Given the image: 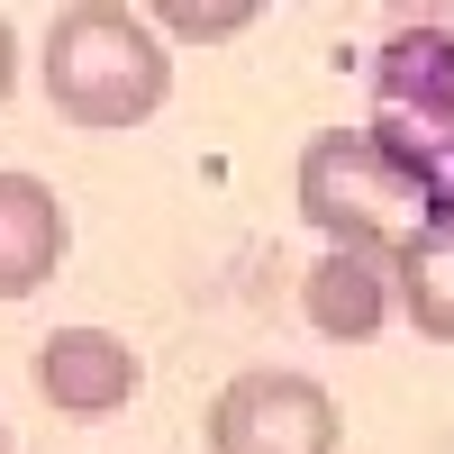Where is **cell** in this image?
I'll list each match as a JSON object with an SVG mask.
<instances>
[{
  "label": "cell",
  "instance_id": "7a4b0ae2",
  "mask_svg": "<svg viewBox=\"0 0 454 454\" xmlns=\"http://www.w3.org/2000/svg\"><path fill=\"white\" fill-rule=\"evenodd\" d=\"M300 218L318 227L327 246H372V254H400L419 227H436L427 192L409 182L382 145H372V128H318L309 145H300Z\"/></svg>",
  "mask_w": 454,
  "mask_h": 454
},
{
  "label": "cell",
  "instance_id": "277c9868",
  "mask_svg": "<svg viewBox=\"0 0 454 454\" xmlns=\"http://www.w3.org/2000/svg\"><path fill=\"white\" fill-rule=\"evenodd\" d=\"M145 391V355L109 327H55L36 346V400L64 409V419H109Z\"/></svg>",
  "mask_w": 454,
  "mask_h": 454
},
{
  "label": "cell",
  "instance_id": "8992f818",
  "mask_svg": "<svg viewBox=\"0 0 454 454\" xmlns=\"http://www.w3.org/2000/svg\"><path fill=\"white\" fill-rule=\"evenodd\" d=\"M73 254V218L36 173H0V300H27Z\"/></svg>",
  "mask_w": 454,
  "mask_h": 454
},
{
  "label": "cell",
  "instance_id": "9c48e42d",
  "mask_svg": "<svg viewBox=\"0 0 454 454\" xmlns=\"http://www.w3.org/2000/svg\"><path fill=\"white\" fill-rule=\"evenodd\" d=\"M10 91H19V36H10V10H0V109H10Z\"/></svg>",
  "mask_w": 454,
  "mask_h": 454
},
{
  "label": "cell",
  "instance_id": "ba28073f",
  "mask_svg": "<svg viewBox=\"0 0 454 454\" xmlns=\"http://www.w3.org/2000/svg\"><path fill=\"white\" fill-rule=\"evenodd\" d=\"M145 19L164 27V46H173V36H182V46H218V36H246V27H254V10H246V0H218V10L164 0V10H145Z\"/></svg>",
  "mask_w": 454,
  "mask_h": 454
},
{
  "label": "cell",
  "instance_id": "6da1fadb",
  "mask_svg": "<svg viewBox=\"0 0 454 454\" xmlns=\"http://www.w3.org/2000/svg\"><path fill=\"white\" fill-rule=\"evenodd\" d=\"M173 91V46L145 10H119V0H73V10L46 27V100L55 119L119 137L137 119H155Z\"/></svg>",
  "mask_w": 454,
  "mask_h": 454
},
{
  "label": "cell",
  "instance_id": "30bf717a",
  "mask_svg": "<svg viewBox=\"0 0 454 454\" xmlns=\"http://www.w3.org/2000/svg\"><path fill=\"white\" fill-rule=\"evenodd\" d=\"M0 454H10V427H0Z\"/></svg>",
  "mask_w": 454,
  "mask_h": 454
},
{
  "label": "cell",
  "instance_id": "5b68a950",
  "mask_svg": "<svg viewBox=\"0 0 454 454\" xmlns=\"http://www.w3.org/2000/svg\"><path fill=\"white\" fill-rule=\"evenodd\" d=\"M300 309L327 346H364V336H382V318L400 309V282H391V254L372 246H327L309 263V282H300Z\"/></svg>",
  "mask_w": 454,
  "mask_h": 454
},
{
  "label": "cell",
  "instance_id": "52a82bcc",
  "mask_svg": "<svg viewBox=\"0 0 454 454\" xmlns=\"http://www.w3.org/2000/svg\"><path fill=\"white\" fill-rule=\"evenodd\" d=\"M391 282H400V318L427 346H454V227H419L391 254Z\"/></svg>",
  "mask_w": 454,
  "mask_h": 454
},
{
  "label": "cell",
  "instance_id": "3957f363",
  "mask_svg": "<svg viewBox=\"0 0 454 454\" xmlns=\"http://www.w3.org/2000/svg\"><path fill=\"white\" fill-rule=\"evenodd\" d=\"M200 427H209V454H336V400L309 372L254 364L218 382Z\"/></svg>",
  "mask_w": 454,
  "mask_h": 454
}]
</instances>
